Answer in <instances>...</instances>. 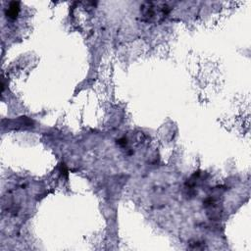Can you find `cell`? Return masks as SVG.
Here are the masks:
<instances>
[{
	"label": "cell",
	"mask_w": 251,
	"mask_h": 251,
	"mask_svg": "<svg viewBox=\"0 0 251 251\" xmlns=\"http://www.w3.org/2000/svg\"><path fill=\"white\" fill-rule=\"evenodd\" d=\"M141 14L147 22H158L167 17L170 7L163 2H145L141 6Z\"/></svg>",
	"instance_id": "cell-1"
},
{
	"label": "cell",
	"mask_w": 251,
	"mask_h": 251,
	"mask_svg": "<svg viewBox=\"0 0 251 251\" xmlns=\"http://www.w3.org/2000/svg\"><path fill=\"white\" fill-rule=\"evenodd\" d=\"M6 16L11 20H15L20 13V3L19 2H11L9 7L6 9Z\"/></svg>",
	"instance_id": "cell-2"
}]
</instances>
